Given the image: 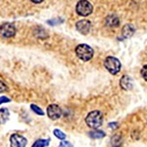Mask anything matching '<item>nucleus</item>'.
<instances>
[{
  "label": "nucleus",
  "instance_id": "1",
  "mask_svg": "<svg viewBox=\"0 0 147 147\" xmlns=\"http://www.w3.org/2000/svg\"><path fill=\"white\" fill-rule=\"evenodd\" d=\"M85 123H86V125L90 129H97L102 125V123H103V115L98 110L92 111V112H90L86 116Z\"/></svg>",
  "mask_w": 147,
  "mask_h": 147
},
{
  "label": "nucleus",
  "instance_id": "2",
  "mask_svg": "<svg viewBox=\"0 0 147 147\" xmlns=\"http://www.w3.org/2000/svg\"><path fill=\"white\" fill-rule=\"evenodd\" d=\"M93 49L87 44H79L76 47V54L82 61H89L93 57Z\"/></svg>",
  "mask_w": 147,
  "mask_h": 147
},
{
  "label": "nucleus",
  "instance_id": "3",
  "mask_svg": "<svg viewBox=\"0 0 147 147\" xmlns=\"http://www.w3.org/2000/svg\"><path fill=\"white\" fill-rule=\"evenodd\" d=\"M92 10H93L92 4L87 0H80L76 6V11H77L78 15L82 16V17L89 16L92 13Z\"/></svg>",
  "mask_w": 147,
  "mask_h": 147
},
{
  "label": "nucleus",
  "instance_id": "4",
  "mask_svg": "<svg viewBox=\"0 0 147 147\" xmlns=\"http://www.w3.org/2000/svg\"><path fill=\"white\" fill-rule=\"evenodd\" d=\"M104 66L107 69V71L112 75H117L121 71V63L119 59L115 58V57L109 56L104 61Z\"/></svg>",
  "mask_w": 147,
  "mask_h": 147
},
{
  "label": "nucleus",
  "instance_id": "5",
  "mask_svg": "<svg viewBox=\"0 0 147 147\" xmlns=\"http://www.w3.org/2000/svg\"><path fill=\"white\" fill-rule=\"evenodd\" d=\"M16 34V28L10 23H4L1 25V34L3 37L10 38Z\"/></svg>",
  "mask_w": 147,
  "mask_h": 147
},
{
  "label": "nucleus",
  "instance_id": "6",
  "mask_svg": "<svg viewBox=\"0 0 147 147\" xmlns=\"http://www.w3.org/2000/svg\"><path fill=\"white\" fill-rule=\"evenodd\" d=\"M10 145L11 147H26V145H27V139L23 136H20L18 134H14L10 137Z\"/></svg>",
  "mask_w": 147,
  "mask_h": 147
},
{
  "label": "nucleus",
  "instance_id": "7",
  "mask_svg": "<svg viewBox=\"0 0 147 147\" xmlns=\"http://www.w3.org/2000/svg\"><path fill=\"white\" fill-rule=\"evenodd\" d=\"M47 115L51 120H58L62 116V110L56 104H51L47 108Z\"/></svg>",
  "mask_w": 147,
  "mask_h": 147
},
{
  "label": "nucleus",
  "instance_id": "8",
  "mask_svg": "<svg viewBox=\"0 0 147 147\" xmlns=\"http://www.w3.org/2000/svg\"><path fill=\"white\" fill-rule=\"evenodd\" d=\"M76 28L82 34H87L90 30L91 23L87 20H80L76 24Z\"/></svg>",
  "mask_w": 147,
  "mask_h": 147
},
{
  "label": "nucleus",
  "instance_id": "9",
  "mask_svg": "<svg viewBox=\"0 0 147 147\" xmlns=\"http://www.w3.org/2000/svg\"><path fill=\"white\" fill-rule=\"evenodd\" d=\"M120 85L123 89H125V90H131L132 87H134V80H132V79L129 77V76L125 75L121 78Z\"/></svg>",
  "mask_w": 147,
  "mask_h": 147
},
{
  "label": "nucleus",
  "instance_id": "10",
  "mask_svg": "<svg viewBox=\"0 0 147 147\" xmlns=\"http://www.w3.org/2000/svg\"><path fill=\"white\" fill-rule=\"evenodd\" d=\"M120 24V20L118 16L116 15H109L105 19V25L110 28H116Z\"/></svg>",
  "mask_w": 147,
  "mask_h": 147
},
{
  "label": "nucleus",
  "instance_id": "11",
  "mask_svg": "<svg viewBox=\"0 0 147 147\" xmlns=\"http://www.w3.org/2000/svg\"><path fill=\"white\" fill-rule=\"evenodd\" d=\"M122 34L125 38H129V37H130L134 34V27L131 24H127V25L124 26V28H123Z\"/></svg>",
  "mask_w": 147,
  "mask_h": 147
},
{
  "label": "nucleus",
  "instance_id": "12",
  "mask_svg": "<svg viewBox=\"0 0 147 147\" xmlns=\"http://www.w3.org/2000/svg\"><path fill=\"white\" fill-rule=\"evenodd\" d=\"M89 136L93 139H99V138H103V137L105 136V134H104V131L99 130L97 129H94L89 132Z\"/></svg>",
  "mask_w": 147,
  "mask_h": 147
},
{
  "label": "nucleus",
  "instance_id": "13",
  "mask_svg": "<svg viewBox=\"0 0 147 147\" xmlns=\"http://www.w3.org/2000/svg\"><path fill=\"white\" fill-rule=\"evenodd\" d=\"M49 139H38L32 144V147H46L49 145Z\"/></svg>",
  "mask_w": 147,
  "mask_h": 147
},
{
  "label": "nucleus",
  "instance_id": "14",
  "mask_svg": "<svg viewBox=\"0 0 147 147\" xmlns=\"http://www.w3.org/2000/svg\"><path fill=\"white\" fill-rule=\"evenodd\" d=\"M0 114H1V124H5L9 118V111L7 110L6 108H2L1 111H0Z\"/></svg>",
  "mask_w": 147,
  "mask_h": 147
},
{
  "label": "nucleus",
  "instance_id": "15",
  "mask_svg": "<svg viewBox=\"0 0 147 147\" xmlns=\"http://www.w3.org/2000/svg\"><path fill=\"white\" fill-rule=\"evenodd\" d=\"M111 141H112V146L113 147H120L121 145H122V143H123L122 138H121L120 136H118L112 137V140H111Z\"/></svg>",
  "mask_w": 147,
  "mask_h": 147
},
{
  "label": "nucleus",
  "instance_id": "16",
  "mask_svg": "<svg viewBox=\"0 0 147 147\" xmlns=\"http://www.w3.org/2000/svg\"><path fill=\"white\" fill-rule=\"evenodd\" d=\"M53 134H54V136H55L57 138L60 139V140H64V139L66 138V134H64L63 131H61L60 129H54L53 130Z\"/></svg>",
  "mask_w": 147,
  "mask_h": 147
},
{
  "label": "nucleus",
  "instance_id": "17",
  "mask_svg": "<svg viewBox=\"0 0 147 147\" xmlns=\"http://www.w3.org/2000/svg\"><path fill=\"white\" fill-rule=\"evenodd\" d=\"M30 108H32V111H34L35 114H37V115H39V116H43L44 115V112L38 107V106L34 105V104H32V105H30Z\"/></svg>",
  "mask_w": 147,
  "mask_h": 147
},
{
  "label": "nucleus",
  "instance_id": "18",
  "mask_svg": "<svg viewBox=\"0 0 147 147\" xmlns=\"http://www.w3.org/2000/svg\"><path fill=\"white\" fill-rule=\"evenodd\" d=\"M64 20L63 19H59V18H56V19H52V20H48L47 21V24H49V25H57V24H60V23H63Z\"/></svg>",
  "mask_w": 147,
  "mask_h": 147
},
{
  "label": "nucleus",
  "instance_id": "19",
  "mask_svg": "<svg viewBox=\"0 0 147 147\" xmlns=\"http://www.w3.org/2000/svg\"><path fill=\"white\" fill-rule=\"evenodd\" d=\"M140 74H141L142 78H143V79L147 82V65L143 66V68H142L141 71H140Z\"/></svg>",
  "mask_w": 147,
  "mask_h": 147
},
{
  "label": "nucleus",
  "instance_id": "20",
  "mask_svg": "<svg viewBox=\"0 0 147 147\" xmlns=\"http://www.w3.org/2000/svg\"><path fill=\"white\" fill-rule=\"evenodd\" d=\"M59 147H73V144L69 141L63 140L60 144H59Z\"/></svg>",
  "mask_w": 147,
  "mask_h": 147
},
{
  "label": "nucleus",
  "instance_id": "21",
  "mask_svg": "<svg viewBox=\"0 0 147 147\" xmlns=\"http://www.w3.org/2000/svg\"><path fill=\"white\" fill-rule=\"evenodd\" d=\"M0 100H1V103H7V102H10V99L7 98L6 96H1Z\"/></svg>",
  "mask_w": 147,
  "mask_h": 147
},
{
  "label": "nucleus",
  "instance_id": "22",
  "mask_svg": "<svg viewBox=\"0 0 147 147\" xmlns=\"http://www.w3.org/2000/svg\"><path fill=\"white\" fill-rule=\"evenodd\" d=\"M109 127L113 129H116L118 127V123H110V124H109Z\"/></svg>",
  "mask_w": 147,
  "mask_h": 147
},
{
  "label": "nucleus",
  "instance_id": "23",
  "mask_svg": "<svg viewBox=\"0 0 147 147\" xmlns=\"http://www.w3.org/2000/svg\"><path fill=\"white\" fill-rule=\"evenodd\" d=\"M4 90H7V87L5 84H3V82H1V92H3Z\"/></svg>",
  "mask_w": 147,
  "mask_h": 147
},
{
  "label": "nucleus",
  "instance_id": "24",
  "mask_svg": "<svg viewBox=\"0 0 147 147\" xmlns=\"http://www.w3.org/2000/svg\"><path fill=\"white\" fill-rule=\"evenodd\" d=\"M30 1L32 2V3H36V4H38V3H41L43 0H30Z\"/></svg>",
  "mask_w": 147,
  "mask_h": 147
}]
</instances>
